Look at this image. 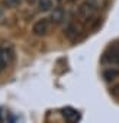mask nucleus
Returning <instances> with one entry per match:
<instances>
[{
  "label": "nucleus",
  "instance_id": "nucleus-9",
  "mask_svg": "<svg viewBox=\"0 0 119 123\" xmlns=\"http://www.w3.org/2000/svg\"><path fill=\"white\" fill-rule=\"evenodd\" d=\"M38 9L41 12H48L52 9V2L51 0H38Z\"/></svg>",
  "mask_w": 119,
  "mask_h": 123
},
{
  "label": "nucleus",
  "instance_id": "nucleus-1",
  "mask_svg": "<svg viewBox=\"0 0 119 123\" xmlns=\"http://www.w3.org/2000/svg\"><path fill=\"white\" fill-rule=\"evenodd\" d=\"M102 62L107 65H119V45H112L105 51Z\"/></svg>",
  "mask_w": 119,
  "mask_h": 123
},
{
  "label": "nucleus",
  "instance_id": "nucleus-13",
  "mask_svg": "<svg viewBox=\"0 0 119 123\" xmlns=\"http://www.w3.org/2000/svg\"><path fill=\"white\" fill-rule=\"evenodd\" d=\"M68 2H70V3H74V2H77V0H68Z\"/></svg>",
  "mask_w": 119,
  "mask_h": 123
},
{
  "label": "nucleus",
  "instance_id": "nucleus-8",
  "mask_svg": "<svg viewBox=\"0 0 119 123\" xmlns=\"http://www.w3.org/2000/svg\"><path fill=\"white\" fill-rule=\"evenodd\" d=\"M80 32H81V28L77 23H70L67 26V29H66V35L70 39H77V36L80 35Z\"/></svg>",
  "mask_w": 119,
  "mask_h": 123
},
{
  "label": "nucleus",
  "instance_id": "nucleus-4",
  "mask_svg": "<svg viewBox=\"0 0 119 123\" xmlns=\"http://www.w3.org/2000/svg\"><path fill=\"white\" fill-rule=\"evenodd\" d=\"M48 29H49V20L48 19H39L33 23L32 26V32L33 35L36 36H44L48 33Z\"/></svg>",
  "mask_w": 119,
  "mask_h": 123
},
{
  "label": "nucleus",
  "instance_id": "nucleus-11",
  "mask_svg": "<svg viewBox=\"0 0 119 123\" xmlns=\"http://www.w3.org/2000/svg\"><path fill=\"white\" fill-rule=\"evenodd\" d=\"M112 94L116 96V97H119V86H116V87L112 88Z\"/></svg>",
  "mask_w": 119,
  "mask_h": 123
},
{
  "label": "nucleus",
  "instance_id": "nucleus-2",
  "mask_svg": "<svg viewBox=\"0 0 119 123\" xmlns=\"http://www.w3.org/2000/svg\"><path fill=\"white\" fill-rule=\"evenodd\" d=\"M94 12H96V3L93 2V0H87V2H84L80 6V9H79V15L84 20H89L94 15Z\"/></svg>",
  "mask_w": 119,
  "mask_h": 123
},
{
  "label": "nucleus",
  "instance_id": "nucleus-5",
  "mask_svg": "<svg viewBox=\"0 0 119 123\" xmlns=\"http://www.w3.org/2000/svg\"><path fill=\"white\" fill-rule=\"evenodd\" d=\"M63 117L66 119L67 123H77L81 116H80V113H79L77 110H74V109H71V107H66V109L63 110Z\"/></svg>",
  "mask_w": 119,
  "mask_h": 123
},
{
  "label": "nucleus",
  "instance_id": "nucleus-7",
  "mask_svg": "<svg viewBox=\"0 0 119 123\" xmlns=\"http://www.w3.org/2000/svg\"><path fill=\"white\" fill-rule=\"evenodd\" d=\"M64 16H66V12H64L63 7H55V9L51 10L49 19H51V22H54V23H61V22L64 20Z\"/></svg>",
  "mask_w": 119,
  "mask_h": 123
},
{
  "label": "nucleus",
  "instance_id": "nucleus-14",
  "mask_svg": "<svg viewBox=\"0 0 119 123\" xmlns=\"http://www.w3.org/2000/svg\"><path fill=\"white\" fill-rule=\"evenodd\" d=\"M57 2H58V3H61V2H64V0H57Z\"/></svg>",
  "mask_w": 119,
  "mask_h": 123
},
{
  "label": "nucleus",
  "instance_id": "nucleus-3",
  "mask_svg": "<svg viewBox=\"0 0 119 123\" xmlns=\"http://www.w3.org/2000/svg\"><path fill=\"white\" fill-rule=\"evenodd\" d=\"M13 59V51L10 46H3L0 48V73H2Z\"/></svg>",
  "mask_w": 119,
  "mask_h": 123
},
{
  "label": "nucleus",
  "instance_id": "nucleus-12",
  "mask_svg": "<svg viewBox=\"0 0 119 123\" xmlns=\"http://www.w3.org/2000/svg\"><path fill=\"white\" fill-rule=\"evenodd\" d=\"M28 2V5H35V3H38V0H26Z\"/></svg>",
  "mask_w": 119,
  "mask_h": 123
},
{
  "label": "nucleus",
  "instance_id": "nucleus-6",
  "mask_svg": "<svg viewBox=\"0 0 119 123\" xmlns=\"http://www.w3.org/2000/svg\"><path fill=\"white\" fill-rule=\"evenodd\" d=\"M103 78L106 81H113L119 77V65H109L106 70H103Z\"/></svg>",
  "mask_w": 119,
  "mask_h": 123
},
{
  "label": "nucleus",
  "instance_id": "nucleus-10",
  "mask_svg": "<svg viewBox=\"0 0 119 123\" xmlns=\"http://www.w3.org/2000/svg\"><path fill=\"white\" fill-rule=\"evenodd\" d=\"M6 3H7L9 6H18V5L20 3V0H6Z\"/></svg>",
  "mask_w": 119,
  "mask_h": 123
}]
</instances>
